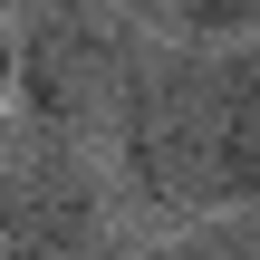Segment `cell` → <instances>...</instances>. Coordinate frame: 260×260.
Segmentation results:
<instances>
[{
	"label": "cell",
	"mask_w": 260,
	"mask_h": 260,
	"mask_svg": "<svg viewBox=\"0 0 260 260\" xmlns=\"http://www.w3.org/2000/svg\"><path fill=\"white\" fill-rule=\"evenodd\" d=\"M106 154L125 164L135 203L164 222L222 212V48L174 39V29H135L125 58V96H116V135Z\"/></svg>",
	"instance_id": "obj_1"
},
{
	"label": "cell",
	"mask_w": 260,
	"mask_h": 260,
	"mask_svg": "<svg viewBox=\"0 0 260 260\" xmlns=\"http://www.w3.org/2000/svg\"><path fill=\"white\" fill-rule=\"evenodd\" d=\"M135 29H145V19H125V10H106V0H29L19 29H10V96H19V125L106 154Z\"/></svg>",
	"instance_id": "obj_2"
},
{
	"label": "cell",
	"mask_w": 260,
	"mask_h": 260,
	"mask_svg": "<svg viewBox=\"0 0 260 260\" xmlns=\"http://www.w3.org/2000/svg\"><path fill=\"white\" fill-rule=\"evenodd\" d=\"M0 260H116V164L96 145H0Z\"/></svg>",
	"instance_id": "obj_3"
},
{
	"label": "cell",
	"mask_w": 260,
	"mask_h": 260,
	"mask_svg": "<svg viewBox=\"0 0 260 260\" xmlns=\"http://www.w3.org/2000/svg\"><path fill=\"white\" fill-rule=\"evenodd\" d=\"M145 260H260V203H222V212H193L174 222Z\"/></svg>",
	"instance_id": "obj_4"
},
{
	"label": "cell",
	"mask_w": 260,
	"mask_h": 260,
	"mask_svg": "<svg viewBox=\"0 0 260 260\" xmlns=\"http://www.w3.org/2000/svg\"><path fill=\"white\" fill-rule=\"evenodd\" d=\"M164 10H174V39H203V48L260 39V0H164Z\"/></svg>",
	"instance_id": "obj_5"
},
{
	"label": "cell",
	"mask_w": 260,
	"mask_h": 260,
	"mask_svg": "<svg viewBox=\"0 0 260 260\" xmlns=\"http://www.w3.org/2000/svg\"><path fill=\"white\" fill-rule=\"evenodd\" d=\"M0 96H10V29H0Z\"/></svg>",
	"instance_id": "obj_6"
},
{
	"label": "cell",
	"mask_w": 260,
	"mask_h": 260,
	"mask_svg": "<svg viewBox=\"0 0 260 260\" xmlns=\"http://www.w3.org/2000/svg\"><path fill=\"white\" fill-rule=\"evenodd\" d=\"M106 10H125V19H145V10H154V0H106Z\"/></svg>",
	"instance_id": "obj_7"
}]
</instances>
